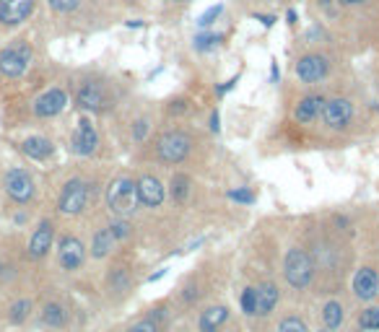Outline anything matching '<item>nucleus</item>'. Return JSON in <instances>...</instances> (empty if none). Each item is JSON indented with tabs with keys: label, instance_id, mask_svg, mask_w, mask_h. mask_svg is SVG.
I'll return each instance as SVG.
<instances>
[{
	"label": "nucleus",
	"instance_id": "1",
	"mask_svg": "<svg viewBox=\"0 0 379 332\" xmlns=\"http://www.w3.org/2000/svg\"><path fill=\"white\" fill-rule=\"evenodd\" d=\"M107 205L117 218H130L138 211V190L130 177H117L107 187Z\"/></svg>",
	"mask_w": 379,
	"mask_h": 332
},
{
	"label": "nucleus",
	"instance_id": "2",
	"mask_svg": "<svg viewBox=\"0 0 379 332\" xmlns=\"http://www.w3.org/2000/svg\"><path fill=\"white\" fill-rule=\"evenodd\" d=\"M284 275L291 288H296V291L307 288L312 283V278H314V263H312L310 252L302 247L288 249V252H286V260H284Z\"/></svg>",
	"mask_w": 379,
	"mask_h": 332
},
{
	"label": "nucleus",
	"instance_id": "3",
	"mask_svg": "<svg viewBox=\"0 0 379 332\" xmlns=\"http://www.w3.org/2000/svg\"><path fill=\"white\" fill-rule=\"evenodd\" d=\"M190 148H192V138L182 130H169L164 135L159 138L156 143V154L164 164H182L190 156Z\"/></svg>",
	"mask_w": 379,
	"mask_h": 332
},
{
	"label": "nucleus",
	"instance_id": "4",
	"mask_svg": "<svg viewBox=\"0 0 379 332\" xmlns=\"http://www.w3.org/2000/svg\"><path fill=\"white\" fill-rule=\"evenodd\" d=\"M29 62H32L29 44H13V47H6V50L0 52V73L8 78L24 76Z\"/></svg>",
	"mask_w": 379,
	"mask_h": 332
},
{
	"label": "nucleus",
	"instance_id": "5",
	"mask_svg": "<svg viewBox=\"0 0 379 332\" xmlns=\"http://www.w3.org/2000/svg\"><path fill=\"white\" fill-rule=\"evenodd\" d=\"M86 203H88V185L84 179H70L68 185L62 187L58 208H60V213L65 215H78L86 208Z\"/></svg>",
	"mask_w": 379,
	"mask_h": 332
},
{
	"label": "nucleus",
	"instance_id": "6",
	"mask_svg": "<svg viewBox=\"0 0 379 332\" xmlns=\"http://www.w3.org/2000/svg\"><path fill=\"white\" fill-rule=\"evenodd\" d=\"M322 122L328 125L330 130H340L345 128L351 117H354V104L348 99H330V102L322 104Z\"/></svg>",
	"mask_w": 379,
	"mask_h": 332
},
{
	"label": "nucleus",
	"instance_id": "7",
	"mask_svg": "<svg viewBox=\"0 0 379 332\" xmlns=\"http://www.w3.org/2000/svg\"><path fill=\"white\" fill-rule=\"evenodd\" d=\"M135 190H138V203L143 205V208H161V203H164L166 197V190L164 185H161V179L159 177H151V174H146V177H140L138 182H135Z\"/></svg>",
	"mask_w": 379,
	"mask_h": 332
},
{
	"label": "nucleus",
	"instance_id": "8",
	"mask_svg": "<svg viewBox=\"0 0 379 332\" xmlns=\"http://www.w3.org/2000/svg\"><path fill=\"white\" fill-rule=\"evenodd\" d=\"M6 192L16 203H29L34 197V179L29 177L24 169H11L6 174Z\"/></svg>",
	"mask_w": 379,
	"mask_h": 332
},
{
	"label": "nucleus",
	"instance_id": "9",
	"mask_svg": "<svg viewBox=\"0 0 379 332\" xmlns=\"http://www.w3.org/2000/svg\"><path fill=\"white\" fill-rule=\"evenodd\" d=\"M328 60L322 58V55H304V58H299V62H296V76H299V81H304V84H317V81H322V78L328 76Z\"/></svg>",
	"mask_w": 379,
	"mask_h": 332
},
{
	"label": "nucleus",
	"instance_id": "10",
	"mask_svg": "<svg viewBox=\"0 0 379 332\" xmlns=\"http://www.w3.org/2000/svg\"><path fill=\"white\" fill-rule=\"evenodd\" d=\"M58 260H60L62 270H78L81 265H84V260H86V249H84V244L78 241L76 237H62L60 239V249H58Z\"/></svg>",
	"mask_w": 379,
	"mask_h": 332
},
{
	"label": "nucleus",
	"instance_id": "11",
	"mask_svg": "<svg viewBox=\"0 0 379 332\" xmlns=\"http://www.w3.org/2000/svg\"><path fill=\"white\" fill-rule=\"evenodd\" d=\"M70 145H73V151H76L78 156H91L96 151L99 135H96V130H94V125H91V119L88 117H84L81 122H78V128H76V133H73Z\"/></svg>",
	"mask_w": 379,
	"mask_h": 332
},
{
	"label": "nucleus",
	"instance_id": "12",
	"mask_svg": "<svg viewBox=\"0 0 379 332\" xmlns=\"http://www.w3.org/2000/svg\"><path fill=\"white\" fill-rule=\"evenodd\" d=\"M34 0H0V24L16 26L32 16Z\"/></svg>",
	"mask_w": 379,
	"mask_h": 332
},
{
	"label": "nucleus",
	"instance_id": "13",
	"mask_svg": "<svg viewBox=\"0 0 379 332\" xmlns=\"http://www.w3.org/2000/svg\"><path fill=\"white\" fill-rule=\"evenodd\" d=\"M354 296L361 301H371L379 296V273L374 267H359L354 275Z\"/></svg>",
	"mask_w": 379,
	"mask_h": 332
},
{
	"label": "nucleus",
	"instance_id": "14",
	"mask_svg": "<svg viewBox=\"0 0 379 332\" xmlns=\"http://www.w3.org/2000/svg\"><path fill=\"white\" fill-rule=\"evenodd\" d=\"M65 104H68V94L62 88H50L47 94L36 99L34 114L36 117H55V114H60L65 109Z\"/></svg>",
	"mask_w": 379,
	"mask_h": 332
},
{
	"label": "nucleus",
	"instance_id": "15",
	"mask_svg": "<svg viewBox=\"0 0 379 332\" xmlns=\"http://www.w3.org/2000/svg\"><path fill=\"white\" fill-rule=\"evenodd\" d=\"M76 102L81 109H88V112H102L107 107V94H104L102 84H94V81H88L78 88L76 94Z\"/></svg>",
	"mask_w": 379,
	"mask_h": 332
},
{
	"label": "nucleus",
	"instance_id": "16",
	"mask_svg": "<svg viewBox=\"0 0 379 332\" xmlns=\"http://www.w3.org/2000/svg\"><path fill=\"white\" fill-rule=\"evenodd\" d=\"M255 296H258V312H255V317H267L278 307L281 291H278L276 283L265 281V283H258V286H255Z\"/></svg>",
	"mask_w": 379,
	"mask_h": 332
},
{
	"label": "nucleus",
	"instance_id": "17",
	"mask_svg": "<svg viewBox=\"0 0 379 332\" xmlns=\"http://www.w3.org/2000/svg\"><path fill=\"white\" fill-rule=\"evenodd\" d=\"M52 239H55V229H52V223L42 221V223H39V229L32 234V241H29V257L39 260V257L47 255V252H50V247H52Z\"/></svg>",
	"mask_w": 379,
	"mask_h": 332
},
{
	"label": "nucleus",
	"instance_id": "18",
	"mask_svg": "<svg viewBox=\"0 0 379 332\" xmlns=\"http://www.w3.org/2000/svg\"><path fill=\"white\" fill-rule=\"evenodd\" d=\"M226 319H229V309H226L224 304H213V307H208L206 312H200L198 330L200 332H218L226 324Z\"/></svg>",
	"mask_w": 379,
	"mask_h": 332
},
{
	"label": "nucleus",
	"instance_id": "19",
	"mask_svg": "<svg viewBox=\"0 0 379 332\" xmlns=\"http://www.w3.org/2000/svg\"><path fill=\"white\" fill-rule=\"evenodd\" d=\"M322 104H325V99H322V96H317V94L304 96L302 102L296 104V109H293V117H296V122H312V119L322 112Z\"/></svg>",
	"mask_w": 379,
	"mask_h": 332
},
{
	"label": "nucleus",
	"instance_id": "20",
	"mask_svg": "<svg viewBox=\"0 0 379 332\" xmlns=\"http://www.w3.org/2000/svg\"><path fill=\"white\" fill-rule=\"evenodd\" d=\"M21 151H24L29 159H34V161H44V159H50L55 148H52V143L47 138L34 135V138H26L24 143H21Z\"/></svg>",
	"mask_w": 379,
	"mask_h": 332
},
{
	"label": "nucleus",
	"instance_id": "21",
	"mask_svg": "<svg viewBox=\"0 0 379 332\" xmlns=\"http://www.w3.org/2000/svg\"><path fill=\"white\" fill-rule=\"evenodd\" d=\"M114 241H117V239L112 237V231H109V229H99L94 234V241H91V255H94L96 260L107 257L114 249Z\"/></svg>",
	"mask_w": 379,
	"mask_h": 332
},
{
	"label": "nucleus",
	"instance_id": "22",
	"mask_svg": "<svg viewBox=\"0 0 379 332\" xmlns=\"http://www.w3.org/2000/svg\"><path fill=\"white\" fill-rule=\"evenodd\" d=\"M322 319H325V327L328 330H340L345 322V309L340 301H328L322 307Z\"/></svg>",
	"mask_w": 379,
	"mask_h": 332
},
{
	"label": "nucleus",
	"instance_id": "23",
	"mask_svg": "<svg viewBox=\"0 0 379 332\" xmlns=\"http://www.w3.org/2000/svg\"><path fill=\"white\" fill-rule=\"evenodd\" d=\"M356 324L361 332H379V307H366L359 312Z\"/></svg>",
	"mask_w": 379,
	"mask_h": 332
},
{
	"label": "nucleus",
	"instance_id": "24",
	"mask_svg": "<svg viewBox=\"0 0 379 332\" xmlns=\"http://www.w3.org/2000/svg\"><path fill=\"white\" fill-rule=\"evenodd\" d=\"M190 185H192V182H190L187 174H174L172 182H169V192H172V200H177V203L187 200Z\"/></svg>",
	"mask_w": 379,
	"mask_h": 332
},
{
	"label": "nucleus",
	"instance_id": "25",
	"mask_svg": "<svg viewBox=\"0 0 379 332\" xmlns=\"http://www.w3.org/2000/svg\"><path fill=\"white\" fill-rule=\"evenodd\" d=\"M42 319L44 324H50V327H62L68 317H65V309H62L60 304H47L42 312Z\"/></svg>",
	"mask_w": 379,
	"mask_h": 332
},
{
	"label": "nucleus",
	"instance_id": "26",
	"mask_svg": "<svg viewBox=\"0 0 379 332\" xmlns=\"http://www.w3.org/2000/svg\"><path fill=\"white\" fill-rule=\"evenodd\" d=\"M239 304H241V312H244V314L255 317V312H258V296H255V286H250V288L241 291Z\"/></svg>",
	"mask_w": 379,
	"mask_h": 332
},
{
	"label": "nucleus",
	"instance_id": "27",
	"mask_svg": "<svg viewBox=\"0 0 379 332\" xmlns=\"http://www.w3.org/2000/svg\"><path fill=\"white\" fill-rule=\"evenodd\" d=\"M278 332H310L307 322H304L302 317H284L281 324H278Z\"/></svg>",
	"mask_w": 379,
	"mask_h": 332
},
{
	"label": "nucleus",
	"instance_id": "28",
	"mask_svg": "<svg viewBox=\"0 0 379 332\" xmlns=\"http://www.w3.org/2000/svg\"><path fill=\"white\" fill-rule=\"evenodd\" d=\"M221 42H224L221 34H198L195 36V50L208 52V50H213V47H218Z\"/></svg>",
	"mask_w": 379,
	"mask_h": 332
},
{
	"label": "nucleus",
	"instance_id": "29",
	"mask_svg": "<svg viewBox=\"0 0 379 332\" xmlns=\"http://www.w3.org/2000/svg\"><path fill=\"white\" fill-rule=\"evenodd\" d=\"M29 312H32V301H16L13 307H11V322H24L26 317H29Z\"/></svg>",
	"mask_w": 379,
	"mask_h": 332
},
{
	"label": "nucleus",
	"instance_id": "30",
	"mask_svg": "<svg viewBox=\"0 0 379 332\" xmlns=\"http://www.w3.org/2000/svg\"><path fill=\"white\" fill-rule=\"evenodd\" d=\"M109 231H112V237L120 241V239H128L130 237V223L128 218H117V221L109 223Z\"/></svg>",
	"mask_w": 379,
	"mask_h": 332
},
{
	"label": "nucleus",
	"instance_id": "31",
	"mask_svg": "<svg viewBox=\"0 0 379 332\" xmlns=\"http://www.w3.org/2000/svg\"><path fill=\"white\" fill-rule=\"evenodd\" d=\"M128 332H161V327H159V322H156L154 317H146V319H140V322L133 324Z\"/></svg>",
	"mask_w": 379,
	"mask_h": 332
},
{
	"label": "nucleus",
	"instance_id": "32",
	"mask_svg": "<svg viewBox=\"0 0 379 332\" xmlns=\"http://www.w3.org/2000/svg\"><path fill=\"white\" fill-rule=\"evenodd\" d=\"M50 3L52 11H58V13H70V11L78 8V0H47Z\"/></svg>",
	"mask_w": 379,
	"mask_h": 332
},
{
	"label": "nucleus",
	"instance_id": "33",
	"mask_svg": "<svg viewBox=\"0 0 379 332\" xmlns=\"http://www.w3.org/2000/svg\"><path fill=\"white\" fill-rule=\"evenodd\" d=\"M221 11H224V6H213V8H208L206 13L200 16L198 24H200V26H211V24H213V21H215V18L221 16Z\"/></svg>",
	"mask_w": 379,
	"mask_h": 332
},
{
	"label": "nucleus",
	"instance_id": "34",
	"mask_svg": "<svg viewBox=\"0 0 379 332\" xmlns=\"http://www.w3.org/2000/svg\"><path fill=\"white\" fill-rule=\"evenodd\" d=\"M229 197L237 200V203H252V200H255V195L247 192V190H234V192H229Z\"/></svg>",
	"mask_w": 379,
	"mask_h": 332
},
{
	"label": "nucleus",
	"instance_id": "35",
	"mask_svg": "<svg viewBox=\"0 0 379 332\" xmlns=\"http://www.w3.org/2000/svg\"><path fill=\"white\" fill-rule=\"evenodd\" d=\"M146 130H148V122H146V119H140V122H135L133 138H135V140H143V135H146Z\"/></svg>",
	"mask_w": 379,
	"mask_h": 332
},
{
	"label": "nucleus",
	"instance_id": "36",
	"mask_svg": "<svg viewBox=\"0 0 379 332\" xmlns=\"http://www.w3.org/2000/svg\"><path fill=\"white\" fill-rule=\"evenodd\" d=\"M234 84H237V78H232V81H226V84H224V86H218L215 91H218V94H226V91H229V88H232Z\"/></svg>",
	"mask_w": 379,
	"mask_h": 332
},
{
	"label": "nucleus",
	"instance_id": "37",
	"mask_svg": "<svg viewBox=\"0 0 379 332\" xmlns=\"http://www.w3.org/2000/svg\"><path fill=\"white\" fill-rule=\"evenodd\" d=\"M211 130H213V133H218V112H213V114H211Z\"/></svg>",
	"mask_w": 379,
	"mask_h": 332
},
{
	"label": "nucleus",
	"instance_id": "38",
	"mask_svg": "<svg viewBox=\"0 0 379 332\" xmlns=\"http://www.w3.org/2000/svg\"><path fill=\"white\" fill-rule=\"evenodd\" d=\"M258 18H260V21H262L265 26H273V24H276V18H273V16H258Z\"/></svg>",
	"mask_w": 379,
	"mask_h": 332
},
{
	"label": "nucleus",
	"instance_id": "39",
	"mask_svg": "<svg viewBox=\"0 0 379 332\" xmlns=\"http://www.w3.org/2000/svg\"><path fill=\"white\" fill-rule=\"evenodd\" d=\"M286 18H288V24H296V11H288Z\"/></svg>",
	"mask_w": 379,
	"mask_h": 332
},
{
	"label": "nucleus",
	"instance_id": "40",
	"mask_svg": "<svg viewBox=\"0 0 379 332\" xmlns=\"http://www.w3.org/2000/svg\"><path fill=\"white\" fill-rule=\"evenodd\" d=\"M343 3H348V6H359V3H366V0H343Z\"/></svg>",
	"mask_w": 379,
	"mask_h": 332
},
{
	"label": "nucleus",
	"instance_id": "41",
	"mask_svg": "<svg viewBox=\"0 0 379 332\" xmlns=\"http://www.w3.org/2000/svg\"><path fill=\"white\" fill-rule=\"evenodd\" d=\"M319 3H322V6H325V8H330V3H333V0H319Z\"/></svg>",
	"mask_w": 379,
	"mask_h": 332
},
{
	"label": "nucleus",
	"instance_id": "42",
	"mask_svg": "<svg viewBox=\"0 0 379 332\" xmlns=\"http://www.w3.org/2000/svg\"><path fill=\"white\" fill-rule=\"evenodd\" d=\"M317 332H333V330H328V327H325V330H317Z\"/></svg>",
	"mask_w": 379,
	"mask_h": 332
},
{
	"label": "nucleus",
	"instance_id": "43",
	"mask_svg": "<svg viewBox=\"0 0 379 332\" xmlns=\"http://www.w3.org/2000/svg\"><path fill=\"white\" fill-rule=\"evenodd\" d=\"M0 270H3V263H0Z\"/></svg>",
	"mask_w": 379,
	"mask_h": 332
}]
</instances>
